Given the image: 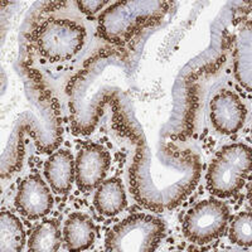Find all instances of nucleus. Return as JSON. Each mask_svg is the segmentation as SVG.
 I'll return each instance as SVG.
<instances>
[{"instance_id": "1", "label": "nucleus", "mask_w": 252, "mask_h": 252, "mask_svg": "<svg viewBox=\"0 0 252 252\" xmlns=\"http://www.w3.org/2000/svg\"><path fill=\"white\" fill-rule=\"evenodd\" d=\"M201 174V160L192 150L144 136L130 168V190L141 206L163 212L179 206L194 190Z\"/></svg>"}, {"instance_id": "2", "label": "nucleus", "mask_w": 252, "mask_h": 252, "mask_svg": "<svg viewBox=\"0 0 252 252\" xmlns=\"http://www.w3.org/2000/svg\"><path fill=\"white\" fill-rule=\"evenodd\" d=\"M23 96L9 126L6 148L1 153V177L17 170L23 160V136L29 135L40 153H52L62 143V118L58 101L37 72L26 69Z\"/></svg>"}, {"instance_id": "3", "label": "nucleus", "mask_w": 252, "mask_h": 252, "mask_svg": "<svg viewBox=\"0 0 252 252\" xmlns=\"http://www.w3.org/2000/svg\"><path fill=\"white\" fill-rule=\"evenodd\" d=\"M126 57L116 51L92 56L68 86L69 115L73 131L89 135L103 114V107L116 97L127 78Z\"/></svg>"}, {"instance_id": "4", "label": "nucleus", "mask_w": 252, "mask_h": 252, "mask_svg": "<svg viewBox=\"0 0 252 252\" xmlns=\"http://www.w3.org/2000/svg\"><path fill=\"white\" fill-rule=\"evenodd\" d=\"M170 6L165 0L116 1L98 17V35L111 44L126 43L143 29L159 23Z\"/></svg>"}, {"instance_id": "5", "label": "nucleus", "mask_w": 252, "mask_h": 252, "mask_svg": "<svg viewBox=\"0 0 252 252\" xmlns=\"http://www.w3.org/2000/svg\"><path fill=\"white\" fill-rule=\"evenodd\" d=\"M250 172L251 148L245 144L224 146L207 172L208 190L216 197H232L245 186Z\"/></svg>"}, {"instance_id": "6", "label": "nucleus", "mask_w": 252, "mask_h": 252, "mask_svg": "<svg viewBox=\"0 0 252 252\" xmlns=\"http://www.w3.org/2000/svg\"><path fill=\"white\" fill-rule=\"evenodd\" d=\"M86 38L83 27L68 19H48L32 33L39 56L48 62H63L75 57Z\"/></svg>"}, {"instance_id": "7", "label": "nucleus", "mask_w": 252, "mask_h": 252, "mask_svg": "<svg viewBox=\"0 0 252 252\" xmlns=\"http://www.w3.org/2000/svg\"><path fill=\"white\" fill-rule=\"evenodd\" d=\"M165 232L164 222L150 215H132L112 227L105 240L109 252H154Z\"/></svg>"}, {"instance_id": "8", "label": "nucleus", "mask_w": 252, "mask_h": 252, "mask_svg": "<svg viewBox=\"0 0 252 252\" xmlns=\"http://www.w3.org/2000/svg\"><path fill=\"white\" fill-rule=\"evenodd\" d=\"M229 220V211L223 202L209 198L195 204L186 215L183 235L190 242L207 245L223 235Z\"/></svg>"}, {"instance_id": "9", "label": "nucleus", "mask_w": 252, "mask_h": 252, "mask_svg": "<svg viewBox=\"0 0 252 252\" xmlns=\"http://www.w3.org/2000/svg\"><path fill=\"white\" fill-rule=\"evenodd\" d=\"M111 157L103 146L90 144L78 152L75 160V181L82 192L97 188L106 178Z\"/></svg>"}, {"instance_id": "10", "label": "nucleus", "mask_w": 252, "mask_h": 252, "mask_svg": "<svg viewBox=\"0 0 252 252\" xmlns=\"http://www.w3.org/2000/svg\"><path fill=\"white\" fill-rule=\"evenodd\" d=\"M209 120L218 132L235 135L242 129L247 116V109L240 96L229 90H223L209 101Z\"/></svg>"}, {"instance_id": "11", "label": "nucleus", "mask_w": 252, "mask_h": 252, "mask_svg": "<svg viewBox=\"0 0 252 252\" xmlns=\"http://www.w3.org/2000/svg\"><path fill=\"white\" fill-rule=\"evenodd\" d=\"M15 207L28 220H39L51 212L53 197L42 177L32 174L22 181L15 197Z\"/></svg>"}, {"instance_id": "12", "label": "nucleus", "mask_w": 252, "mask_h": 252, "mask_svg": "<svg viewBox=\"0 0 252 252\" xmlns=\"http://www.w3.org/2000/svg\"><path fill=\"white\" fill-rule=\"evenodd\" d=\"M233 76L242 89L252 90V34L251 22L237 23L232 37Z\"/></svg>"}, {"instance_id": "13", "label": "nucleus", "mask_w": 252, "mask_h": 252, "mask_svg": "<svg viewBox=\"0 0 252 252\" xmlns=\"http://www.w3.org/2000/svg\"><path fill=\"white\" fill-rule=\"evenodd\" d=\"M44 177L56 194H66L75 182V158L68 150L52 153L44 164Z\"/></svg>"}, {"instance_id": "14", "label": "nucleus", "mask_w": 252, "mask_h": 252, "mask_svg": "<svg viewBox=\"0 0 252 252\" xmlns=\"http://www.w3.org/2000/svg\"><path fill=\"white\" fill-rule=\"evenodd\" d=\"M97 228L94 220L85 213H73L63 227V240L69 251H85L94 245Z\"/></svg>"}, {"instance_id": "15", "label": "nucleus", "mask_w": 252, "mask_h": 252, "mask_svg": "<svg viewBox=\"0 0 252 252\" xmlns=\"http://www.w3.org/2000/svg\"><path fill=\"white\" fill-rule=\"evenodd\" d=\"M96 211L105 217L118 216L127 204L124 184L118 178H110L97 187L94 198Z\"/></svg>"}, {"instance_id": "16", "label": "nucleus", "mask_w": 252, "mask_h": 252, "mask_svg": "<svg viewBox=\"0 0 252 252\" xmlns=\"http://www.w3.org/2000/svg\"><path fill=\"white\" fill-rule=\"evenodd\" d=\"M26 245V231L19 218L3 211L0 215V250L1 252H19Z\"/></svg>"}, {"instance_id": "17", "label": "nucleus", "mask_w": 252, "mask_h": 252, "mask_svg": "<svg viewBox=\"0 0 252 252\" xmlns=\"http://www.w3.org/2000/svg\"><path fill=\"white\" fill-rule=\"evenodd\" d=\"M60 246L61 231L56 220H46L38 224L28 240L31 252H56Z\"/></svg>"}, {"instance_id": "18", "label": "nucleus", "mask_w": 252, "mask_h": 252, "mask_svg": "<svg viewBox=\"0 0 252 252\" xmlns=\"http://www.w3.org/2000/svg\"><path fill=\"white\" fill-rule=\"evenodd\" d=\"M229 241L241 247H251L252 216L251 212H242L233 218L228 232Z\"/></svg>"}, {"instance_id": "19", "label": "nucleus", "mask_w": 252, "mask_h": 252, "mask_svg": "<svg viewBox=\"0 0 252 252\" xmlns=\"http://www.w3.org/2000/svg\"><path fill=\"white\" fill-rule=\"evenodd\" d=\"M109 4L107 0H78L77 6L83 14L94 15Z\"/></svg>"}]
</instances>
